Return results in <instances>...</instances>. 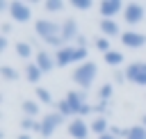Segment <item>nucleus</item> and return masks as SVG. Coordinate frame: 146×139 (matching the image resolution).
<instances>
[{"instance_id": "f257e3e1", "label": "nucleus", "mask_w": 146, "mask_h": 139, "mask_svg": "<svg viewBox=\"0 0 146 139\" xmlns=\"http://www.w3.org/2000/svg\"><path fill=\"white\" fill-rule=\"evenodd\" d=\"M34 32H36L48 46H55V50L62 48V46H66L64 39H62V25H57L55 21H48V18L36 21V23H34Z\"/></svg>"}, {"instance_id": "f03ea898", "label": "nucleus", "mask_w": 146, "mask_h": 139, "mask_svg": "<svg viewBox=\"0 0 146 139\" xmlns=\"http://www.w3.org/2000/svg\"><path fill=\"white\" fill-rule=\"evenodd\" d=\"M87 62V48L78 46H62L55 50V64L57 66H68V64H82Z\"/></svg>"}, {"instance_id": "7ed1b4c3", "label": "nucleus", "mask_w": 146, "mask_h": 139, "mask_svg": "<svg viewBox=\"0 0 146 139\" xmlns=\"http://www.w3.org/2000/svg\"><path fill=\"white\" fill-rule=\"evenodd\" d=\"M96 73H98V66L87 59V62H82V64L75 66V71L71 73V77H73V82H75L78 87L87 89V87H91V82L96 80Z\"/></svg>"}, {"instance_id": "20e7f679", "label": "nucleus", "mask_w": 146, "mask_h": 139, "mask_svg": "<svg viewBox=\"0 0 146 139\" xmlns=\"http://www.w3.org/2000/svg\"><path fill=\"white\" fill-rule=\"evenodd\" d=\"M123 73H125V80L128 82L139 84V87H146V62H130Z\"/></svg>"}, {"instance_id": "39448f33", "label": "nucleus", "mask_w": 146, "mask_h": 139, "mask_svg": "<svg viewBox=\"0 0 146 139\" xmlns=\"http://www.w3.org/2000/svg\"><path fill=\"white\" fill-rule=\"evenodd\" d=\"M62 123H64V116H62L59 112H50V114H46V116L41 118V134H43V137H52L55 130H57Z\"/></svg>"}, {"instance_id": "423d86ee", "label": "nucleus", "mask_w": 146, "mask_h": 139, "mask_svg": "<svg viewBox=\"0 0 146 139\" xmlns=\"http://www.w3.org/2000/svg\"><path fill=\"white\" fill-rule=\"evenodd\" d=\"M144 16H146V11H144V7H141L139 2H128L125 9H123V21H125L128 25H137V23H141Z\"/></svg>"}, {"instance_id": "0eeeda50", "label": "nucleus", "mask_w": 146, "mask_h": 139, "mask_svg": "<svg viewBox=\"0 0 146 139\" xmlns=\"http://www.w3.org/2000/svg\"><path fill=\"white\" fill-rule=\"evenodd\" d=\"M89 125H87V121L84 118H80V116H73L71 118V123H68V128H66V132L73 137V139H87L89 137Z\"/></svg>"}, {"instance_id": "6e6552de", "label": "nucleus", "mask_w": 146, "mask_h": 139, "mask_svg": "<svg viewBox=\"0 0 146 139\" xmlns=\"http://www.w3.org/2000/svg\"><path fill=\"white\" fill-rule=\"evenodd\" d=\"M123 9H125V5L119 2V0H103V2L98 5V11H100L103 18H114V16H119Z\"/></svg>"}, {"instance_id": "1a4fd4ad", "label": "nucleus", "mask_w": 146, "mask_h": 139, "mask_svg": "<svg viewBox=\"0 0 146 139\" xmlns=\"http://www.w3.org/2000/svg\"><path fill=\"white\" fill-rule=\"evenodd\" d=\"M9 16H11V21H16V23H27L30 16H32L30 5H27V2H11V7H9Z\"/></svg>"}, {"instance_id": "9d476101", "label": "nucleus", "mask_w": 146, "mask_h": 139, "mask_svg": "<svg viewBox=\"0 0 146 139\" xmlns=\"http://www.w3.org/2000/svg\"><path fill=\"white\" fill-rule=\"evenodd\" d=\"M121 43L125 48H144L146 46V34L137 32V30H128L121 34Z\"/></svg>"}, {"instance_id": "9b49d317", "label": "nucleus", "mask_w": 146, "mask_h": 139, "mask_svg": "<svg viewBox=\"0 0 146 139\" xmlns=\"http://www.w3.org/2000/svg\"><path fill=\"white\" fill-rule=\"evenodd\" d=\"M80 34H78V23L73 21V18H66L64 23H62V39H64V43L68 46L73 39H78Z\"/></svg>"}, {"instance_id": "f8f14e48", "label": "nucleus", "mask_w": 146, "mask_h": 139, "mask_svg": "<svg viewBox=\"0 0 146 139\" xmlns=\"http://www.w3.org/2000/svg\"><path fill=\"white\" fill-rule=\"evenodd\" d=\"M43 73H48V71H52L55 68V55H50V52H46V50H36V62H34Z\"/></svg>"}, {"instance_id": "ddd939ff", "label": "nucleus", "mask_w": 146, "mask_h": 139, "mask_svg": "<svg viewBox=\"0 0 146 139\" xmlns=\"http://www.w3.org/2000/svg\"><path fill=\"white\" fill-rule=\"evenodd\" d=\"M100 32H103V36H107V39L121 36V27H119V23H116L114 18H103V21H100Z\"/></svg>"}, {"instance_id": "4468645a", "label": "nucleus", "mask_w": 146, "mask_h": 139, "mask_svg": "<svg viewBox=\"0 0 146 139\" xmlns=\"http://www.w3.org/2000/svg\"><path fill=\"white\" fill-rule=\"evenodd\" d=\"M66 100H68L73 114H78V109L87 103V93H84V91H68V93H66Z\"/></svg>"}, {"instance_id": "2eb2a0df", "label": "nucleus", "mask_w": 146, "mask_h": 139, "mask_svg": "<svg viewBox=\"0 0 146 139\" xmlns=\"http://www.w3.org/2000/svg\"><path fill=\"white\" fill-rule=\"evenodd\" d=\"M91 132L94 134H98V137H103V134H107L110 132V123H107V118L105 116H96L94 121H91Z\"/></svg>"}, {"instance_id": "dca6fc26", "label": "nucleus", "mask_w": 146, "mask_h": 139, "mask_svg": "<svg viewBox=\"0 0 146 139\" xmlns=\"http://www.w3.org/2000/svg\"><path fill=\"white\" fill-rule=\"evenodd\" d=\"M41 75H43V71H41V68H39L34 62H30V64L25 66V80H27V82H32V84H39Z\"/></svg>"}, {"instance_id": "f3484780", "label": "nucleus", "mask_w": 146, "mask_h": 139, "mask_svg": "<svg viewBox=\"0 0 146 139\" xmlns=\"http://www.w3.org/2000/svg\"><path fill=\"white\" fill-rule=\"evenodd\" d=\"M103 59H105V64H110V66H119V64H123V52L110 50V52L103 55Z\"/></svg>"}, {"instance_id": "a211bd4d", "label": "nucleus", "mask_w": 146, "mask_h": 139, "mask_svg": "<svg viewBox=\"0 0 146 139\" xmlns=\"http://www.w3.org/2000/svg\"><path fill=\"white\" fill-rule=\"evenodd\" d=\"M21 128H23L25 132H41V121H36V118H30V116H25V118L21 121Z\"/></svg>"}, {"instance_id": "6ab92c4d", "label": "nucleus", "mask_w": 146, "mask_h": 139, "mask_svg": "<svg viewBox=\"0 0 146 139\" xmlns=\"http://www.w3.org/2000/svg\"><path fill=\"white\" fill-rule=\"evenodd\" d=\"M23 114L30 116V118H36V114H39V103H36V100H23Z\"/></svg>"}, {"instance_id": "aec40b11", "label": "nucleus", "mask_w": 146, "mask_h": 139, "mask_svg": "<svg viewBox=\"0 0 146 139\" xmlns=\"http://www.w3.org/2000/svg\"><path fill=\"white\" fill-rule=\"evenodd\" d=\"M125 139H146V128L144 125H132L125 130Z\"/></svg>"}, {"instance_id": "412c9836", "label": "nucleus", "mask_w": 146, "mask_h": 139, "mask_svg": "<svg viewBox=\"0 0 146 139\" xmlns=\"http://www.w3.org/2000/svg\"><path fill=\"white\" fill-rule=\"evenodd\" d=\"M55 107H57V109H55V112H59V114H62V116H64V118H66V116H75V114H73V109H71V105H68V100H66V98H62V100H57V103H55Z\"/></svg>"}, {"instance_id": "4be33fe9", "label": "nucleus", "mask_w": 146, "mask_h": 139, "mask_svg": "<svg viewBox=\"0 0 146 139\" xmlns=\"http://www.w3.org/2000/svg\"><path fill=\"white\" fill-rule=\"evenodd\" d=\"M0 75H2V80H7V82L18 80V71H14L11 66H0Z\"/></svg>"}, {"instance_id": "5701e85b", "label": "nucleus", "mask_w": 146, "mask_h": 139, "mask_svg": "<svg viewBox=\"0 0 146 139\" xmlns=\"http://www.w3.org/2000/svg\"><path fill=\"white\" fill-rule=\"evenodd\" d=\"M34 91H36V100H39V103H43V105H50V103H52V96H50V91H48V89L36 87Z\"/></svg>"}, {"instance_id": "b1692460", "label": "nucleus", "mask_w": 146, "mask_h": 139, "mask_svg": "<svg viewBox=\"0 0 146 139\" xmlns=\"http://www.w3.org/2000/svg\"><path fill=\"white\" fill-rule=\"evenodd\" d=\"M16 55H18V57H23V59H27V57L32 55V46H30V43H25V41L16 43Z\"/></svg>"}, {"instance_id": "393cba45", "label": "nucleus", "mask_w": 146, "mask_h": 139, "mask_svg": "<svg viewBox=\"0 0 146 139\" xmlns=\"http://www.w3.org/2000/svg\"><path fill=\"white\" fill-rule=\"evenodd\" d=\"M94 46H96V48H98V50H100L103 55L112 50V48H110V39H107V36H98V39L94 41Z\"/></svg>"}, {"instance_id": "a878e982", "label": "nucleus", "mask_w": 146, "mask_h": 139, "mask_svg": "<svg viewBox=\"0 0 146 139\" xmlns=\"http://www.w3.org/2000/svg\"><path fill=\"white\" fill-rule=\"evenodd\" d=\"M98 98H100V100H105V103L112 98V84H110V82L100 87V91H98Z\"/></svg>"}, {"instance_id": "bb28decb", "label": "nucleus", "mask_w": 146, "mask_h": 139, "mask_svg": "<svg viewBox=\"0 0 146 139\" xmlns=\"http://www.w3.org/2000/svg\"><path fill=\"white\" fill-rule=\"evenodd\" d=\"M43 7H46V11H59L64 7V2L62 0H48V2H43Z\"/></svg>"}, {"instance_id": "cd10ccee", "label": "nucleus", "mask_w": 146, "mask_h": 139, "mask_svg": "<svg viewBox=\"0 0 146 139\" xmlns=\"http://www.w3.org/2000/svg\"><path fill=\"white\" fill-rule=\"evenodd\" d=\"M91 0H73V9H89Z\"/></svg>"}, {"instance_id": "c85d7f7f", "label": "nucleus", "mask_w": 146, "mask_h": 139, "mask_svg": "<svg viewBox=\"0 0 146 139\" xmlns=\"http://www.w3.org/2000/svg\"><path fill=\"white\" fill-rule=\"evenodd\" d=\"M91 109H94V107H91V105H89V103H84V105H82V107H80V109H78V114H75V116H80V118H82V116H87V114H89V112H91Z\"/></svg>"}, {"instance_id": "c756f323", "label": "nucleus", "mask_w": 146, "mask_h": 139, "mask_svg": "<svg viewBox=\"0 0 146 139\" xmlns=\"http://www.w3.org/2000/svg\"><path fill=\"white\" fill-rule=\"evenodd\" d=\"M94 112H98V116H103V114L107 112V103H105V100H100L98 105H94Z\"/></svg>"}, {"instance_id": "7c9ffc66", "label": "nucleus", "mask_w": 146, "mask_h": 139, "mask_svg": "<svg viewBox=\"0 0 146 139\" xmlns=\"http://www.w3.org/2000/svg\"><path fill=\"white\" fill-rule=\"evenodd\" d=\"M110 132H112L116 139H119V137H123V139H125V130H121V128H116V125H110Z\"/></svg>"}, {"instance_id": "2f4dec72", "label": "nucleus", "mask_w": 146, "mask_h": 139, "mask_svg": "<svg viewBox=\"0 0 146 139\" xmlns=\"http://www.w3.org/2000/svg\"><path fill=\"white\" fill-rule=\"evenodd\" d=\"M7 46H9V41H7V36L2 34V36H0V52H5V50H7Z\"/></svg>"}, {"instance_id": "473e14b6", "label": "nucleus", "mask_w": 146, "mask_h": 139, "mask_svg": "<svg viewBox=\"0 0 146 139\" xmlns=\"http://www.w3.org/2000/svg\"><path fill=\"white\" fill-rule=\"evenodd\" d=\"M0 30H2V32H5V36H7V32L11 30V25H9V23H2V25H0Z\"/></svg>"}, {"instance_id": "72a5a7b5", "label": "nucleus", "mask_w": 146, "mask_h": 139, "mask_svg": "<svg viewBox=\"0 0 146 139\" xmlns=\"http://www.w3.org/2000/svg\"><path fill=\"white\" fill-rule=\"evenodd\" d=\"M98 139H116V137H114L112 132H107V134H103V137H98Z\"/></svg>"}, {"instance_id": "f704fd0d", "label": "nucleus", "mask_w": 146, "mask_h": 139, "mask_svg": "<svg viewBox=\"0 0 146 139\" xmlns=\"http://www.w3.org/2000/svg\"><path fill=\"white\" fill-rule=\"evenodd\" d=\"M18 139H30V134H27V132H23V134H18Z\"/></svg>"}, {"instance_id": "c9c22d12", "label": "nucleus", "mask_w": 146, "mask_h": 139, "mask_svg": "<svg viewBox=\"0 0 146 139\" xmlns=\"http://www.w3.org/2000/svg\"><path fill=\"white\" fill-rule=\"evenodd\" d=\"M141 125H144V128H146V114H144V116H141Z\"/></svg>"}]
</instances>
